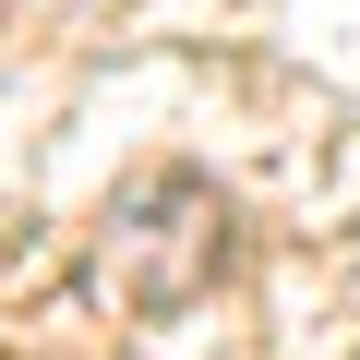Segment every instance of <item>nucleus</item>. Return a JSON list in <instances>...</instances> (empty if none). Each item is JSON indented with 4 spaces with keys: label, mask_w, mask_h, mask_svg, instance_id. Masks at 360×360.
<instances>
[{
    "label": "nucleus",
    "mask_w": 360,
    "mask_h": 360,
    "mask_svg": "<svg viewBox=\"0 0 360 360\" xmlns=\"http://www.w3.org/2000/svg\"><path fill=\"white\" fill-rule=\"evenodd\" d=\"M229 264V205H217V180L205 168H144L132 193L108 205L96 229V300L132 312V324H168V312H193Z\"/></svg>",
    "instance_id": "nucleus-1"
}]
</instances>
